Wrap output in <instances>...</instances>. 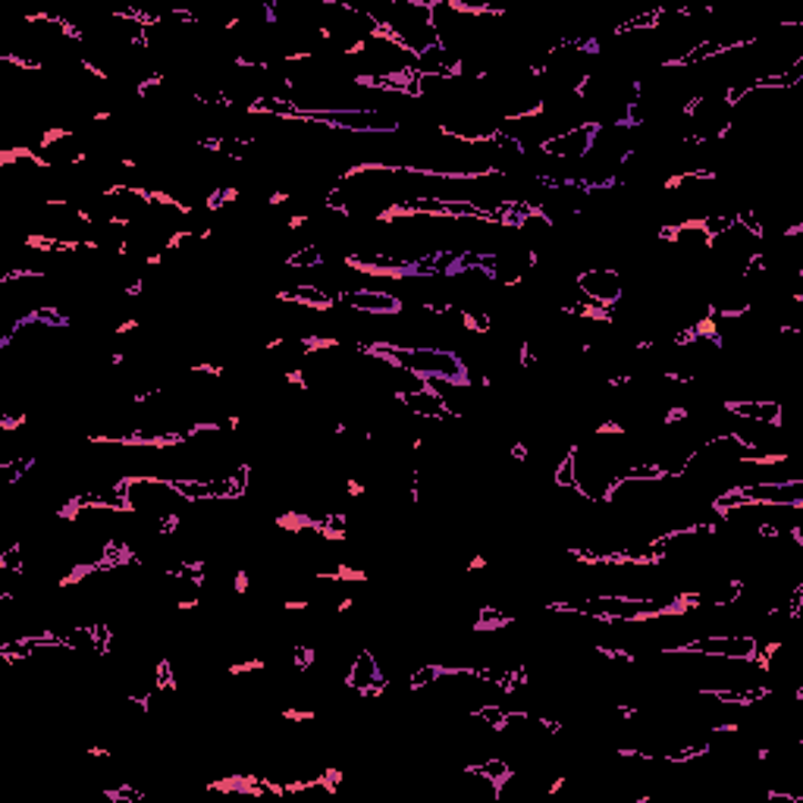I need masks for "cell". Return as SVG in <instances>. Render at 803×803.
<instances>
[{"label": "cell", "mask_w": 803, "mask_h": 803, "mask_svg": "<svg viewBox=\"0 0 803 803\" xmlns=\"http://www.w3.org/2000/svg\"><path fill=\"white\" fill-rule=\"evenodd\" d=\"M672 653H691L703 659H738V662H756L760 657V638L753 634H703L672 647Z\"/></svg>", "instance_id": "1"}, {"label": "cell", "mask_w": 803, "mask_h": 803, "mask_svg": "<svg viewBox=\"0 0 803 803\" xmlns=\"http://www.w3.org/2000/svg\"><path fill=\"white\" fill-rule=\"evenodd\" d=\"M575 289L581 293L590 308L612 311L619 308L624 298V279L616 267H587L575 276Z\"/></svg>", "instance_id": "2"}, {"label": "cell", "mask_w": 803, "mask_h": 803, "mask_svg": "<svg viewBox=\"0 0 803 803\" xmlns=\"http://www.w3.org/2000/svg\"><path fill=\"white\" fill-rule=\"evenodd\" d=\"M597 132H600V123H597V120H585V123H578V126L552 132L537 151H540L547 161H585L587 154L593 151Z\"/></svg>", "instance_id": "3"}, {"label": "cell", "mask_w": 803, "mask_h": 803, "mask_svg": "<svg viewBox=\"0 0 803 803\" xmlns=\"http://www.w3.org/2000/svg\"><path fill=\"white\" fill-rule=\"evenodd\" d=\"M339 302H346L348 311L370 314V317H399L402 311H405V302H402L399 295L384 293V289H365V286L343 293Z\"/></svg>", "instance_id": "4"}, {"label": "cell", "mask_w": 803, "mask_h": 803, "mask_svg": "<svg viewBox=\"0 0 803 803\" xmlns=\"http://www.w3.org/2000/svg\"><path fill=\"white\" fill-rule=\"evenodd\" d=\"M286 267H302V271H311V267H324V248L317 242L311 245H302L286 255Z\"/></svg>", "instance_id": "5"}, {"label": "cell", "mask_w": 803, "mask_h": 803, "mask_svg": "<svg viewBox=\"0 0 803 803\" xmlns=\"http://www.w3.org/2000/svg\"><path fill=\"white\" fill-rule=\"evenodd\" d=\"M35 461L38 458L32 456V453H29V456H17L13 461H3V465H0V480H3V484H19L22 477L35 468Z\"/></svg>", "instance_id": "6"}]
</instances>
